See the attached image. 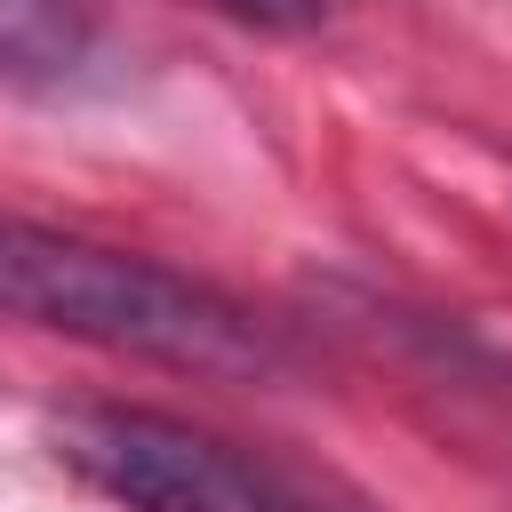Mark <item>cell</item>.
I'll return each instance as SVG.
<instances>
[{
  "label": "cell",
  "instance_id": "obj_2",
  "mask_svg": "<svg viewBox=\"0 0 512 512\" xmlns=\"http://www.w3.org/2000/svg\"><path fill=\"white\" fill-rule=\"evenodd\" d=\"M48 448L120 512H304L272 472L160 408H64Z\"/></svg>",
  "mask_w": 512,
  "mask_h": 512
},
{
  "label": "cell",
  "instance_id": "obj_3",
  "mask_svg": "<svg viewBox=\"0 0 512 512\" xmlns=\"http://www.w3.org/2000/svg\"><path fill=\"white\" fill-rule=\"evenodd\" d=\"M216 8H232V16H256V24H312L328 0H216Z\"/></svg>",
  "mask_w": 512,
  "mask_h": 512
},
{
  "label": "cell",
  "instance_id": "obj_1",
  "mask_svg": "<svg viewBox=\"0 0 512 512\" xmlns=\"http://www.w3.org/2000/svg\"><path fill=\"white\" fill-rule=\"evenodd\" d=\"M0 320L136 352L184 376H272L280 344L216 288L24 216H0Z\"/></svg>",
  "mask_w": 512,
  "mask_h": 512
},
{
  "label": "cell",
  "instance_id": "obj_4",
  "mask_svg": "<svg viewBox=\"0 0 512 512\" xmlns=\"http://www.w3.org/2000/svg\"><path fill=\"white\" fill-rule=\"evenodd\" d=\"M16 8H24V0H0V24H8V16H16Z\"/></svg>",
  "mask_w": 512,
  "mask_h": 512
}]
</instances>
